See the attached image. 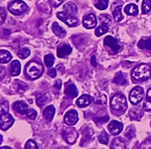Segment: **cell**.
<instances>
[{
	"label": "cell",
	"mask_w": 151,
	"mask_h": 149,
	"mask_svg": "<svg viewBox=\"0 0 151 149\" xmlns=\"http://www.w3.org/2000/svg\"><path fill=\"white\" fill-rule=\"evenodd\" d=\"M2 141H3V137H2V135H1V134H0V145H1Z\"/></svg>",
	"instance_id": "cell-52"
},
{
	"label": "cell",
	"mask_w": 151,
	"mask_h": 149,
	"mask_svg": "<svg viewBox=\"0 0 151 149\" xmlns=\"http://www.w3.org/2000/svg\"><path fill=\"white\" fill-rule=\"evenodd\" d=\"M0 149H11L9 146H2V147H0Z\"/></svg>",
	"instance_id": "cell-51"
},
{
	"label": "cell",
	"mask_w": 151,
	"mask_h": 149,
	"mask_svg": "<svg viewBox=\"0 0 151 149\" xmlns=\"http://www.w3.org/2000/svg\"><path fill=\"white\" fill-rule=\"evenodd\" d=\"M6 75V69L4 67H0V81H1Z\"/></svg>",
	"instance_id": "cell-48"
},
{
	"label": "cell",
	"mask_w": 151,
	"mask_h": 149,
	"mask_svg": "<svg viewBox=\"0 0 151 149\" xmlns=\"http://www.w3.org/2000/svg\"><path fill=\"white\" fill-rule=\"evenodd\" d=\"M96 25V17L94 14H89L83 18V26L86 28H93Z\"/></svg>",
	"instance_id": "cell-13"
},
{
	"label": "cell",
	"mask_w": 151,
	"mask_h": 149,
	"mask_svg": "<svg viewBox=\"0 0 151 149\" xmlns=\"http://www.w3.org/2000/svg\"><path fill=\"white\" fill-rule=\"evenodd\" d=\"M121 6H117L113 11V16H114V18L116 22H119L123 19V15H122V11H121Z\"/></svg>",
	"instance_id": "cell-28"
},
{
	"label": "cell",
	"mask_w": 151,
	"mask_h": 149,
	"mask_svg": "<svg viewBox=\"0 0 151 149\" xmlns=\"http://www.w3.org/2000/svg\"><path fill=\"white\" fill-rule=\"evenodd\" d=\"M151 76V68L147 64L137 66L132 71V78L137 81H147Z\"/></svg>",
	"instance_id": "cell-1"
},
{
	"label": "cell",
	"mask_w": 151,
	"mask_h": 149,
	"mask_svg": "<svg viewBox=\"0 0 151 149\" xmlns=\"http://www.w3.org/2000/svg\"><path fill=\"white\" fill-rule=\"evenodd\" d=\"M66 15L71 16V17H77L78 14V7L74 3L72 2H68L64 5V11Z\"/></svg>",
	"instance_id": "cell-12"
},
{
	"label": "cell",
	"mask_w": 151,
	"mask_h": 149,
	"mask_svg": "<svg viewBox=\"0 0 151 149\" xmlns=\"http://www.w3.org/2000/svg\"><path fill=\"white\" fill-rule=\"evenodd\" d=\"M99 140L101 144L103 145H107L109 141V136L107 134V133L106 131H102V133L100 134L99 137Z\"/></svg>",
	"instance_id": "cell-33"
},
{
	"label": "cell",
	"mask_w": 151,
	"mask_h": 149,
	"mask_svg": "<svg viewBox=\"0 0 151 149\" xmlns=\"http://www.w3.org/2000/svg\"><path fill=\"white\" fill-rule=\"evenodd\" d=\"M109 130L113 135H117L121 133L123 130V124L117 122V121H112L109 124Z\"/></svg>",
	"instance_id": "cell-11"
},
{
	"label": "cell",
	"mask_w": 151,
	"mask_h": 149,
	"mask_svg": "<svg viewBox=\"0 0 151 149\" xmlns=\"http://www.w3.org/2000/svg\"><path fill=\"white\" fill-rule=\"evenodd\" d=\"M6 17V13L5 11V9L0 7V24H2L4 22Z\"/></svg>",
	"instance_id": "cell-45"
},
{
	"label": "cell",
	"mask_w": 151,
	"mask_h": 149,
	"mask_svg": "<svg viewBox=\"0 0 151 149\" xmlns=\"http://www.w3.org/2000/svg\"><path fill=\"white\" fill-rule=\"evenodd\" d=\"M125 13L130 16H137L138 14V7L135 4H129L125 7Z\"/></svg>",
	"instance_id": "cell-23"
},
{
	"label": "cell",
	"mask_w": 151,
	"mask_h": 149,
	"mask_svg": "<svg viewBox=\"0 0 151 149\" xmlns=\"http://www.w3.org/2000/svg\"><path fill=\"white\" fill-rule=\"evenodd\" d=\"M104 44L107 47H109L115 53H116L118 50L121 49V46L118 44V42L116 41V39H114L111 36H107L104 39Z\"/></svg>",
	"instance_id": "cell-10"
},
{
	"label": "cell",
	"mask_w": 151,
	"mask_h": 149,
	"mask_svg": "<svg viewBox=\"0 0 151 149\" xmlns=\"http://www.w3.org/2000/svg\"><path fill=\"white\" fill-rule=\"evenodd\" d=\"M72 51V48L70 45L68 44H66L62 47H60L59 49H58V51H57V55L58 58H65L68 56Z\"/></svg>",
	"instance_id": "cell-16"
},
{
	"label": "cell",
	"mask_w": 151,
	"mask_h": 149,
	"mask_svg": "<svg viewBox=\"0 0 151 149\" xmlns=\"http://www.w3.org/2000/svg\"><path fill=\"white\" fill-rule=\"evenodd\" d=\"M21 71V64L18 60H13L10 65V73L12 76H17Z\"/></svg>",
	"instance_id": "cell-18"
},
{
	"label": "cell",
	"mask_w": 151,
	"mask_h": 149,
	"mask_svg": "<svg viewBox=\"0 0 151 149\" xmlns=\"http://www.w3.org/2000/svg\"><path fill=\"white\" fill-rule=\"evenodd\" d=\"M15 89L18 92H24L27 89V84H25L24 82L17 81L15 82Z\"/></svg>",
	"instance_id": "cell-31"
},
{
	"label": "cell",
	"mask_w": 151,
	"mask_h": 149,
	"mask_svg": "<svg viewBox=\"0 0 151 149\" xmlns=\"http://www.w3.org/2000/svg\"><path fill=\"white\" fill-rule=\"evenodd\" d=\"M57 17L62 20L63 22L66 23L68 27H77L78 25V18L77 17H71V16H68L64 12H58L57 14Z\"/></svg>",
	"instance_id": "cell-7"
},
{
	"label": "cell",
	"mask_w": 151,
	"mask_h": 149,
	"mask_svg": "<svg viewBox=\"0 0 151 149\" xmlns=\"http://www.w3.org/2000/svg\"><path fill=\"white\" fill-rule=\"evenodd\" d=\"M151 10V1L150 0H144L142 3V13L147 14Z\"/></svg>",
	"instance_id": "cell-35"
},
{
	"label": "cell",
	"mask_w": 151,
	"mask_h": 149,
	"mask_svg": "<svg viewBox=\"0 0 151 149\" xmlns=\"http://www.w3.org/2000/svg\"><path fill=\"white\" fill-rule=\"evenodd\" d=\"M43 73V66L37 61H30L26 66V75L31 79L36 80L39 78Z\"/></svg>",
	"instance_id": "cell-2"
},
{
	"label": "cell",
	"mask_w": 151,
	"mask_h": 149,
	"mask_svg": "<svg viewBox=\"0 0 151 149\" xmlns=\"http://www.w3.org/2000/svg\"><path fill=\"white\" fill-rule=\"evenodd\" d=\"M36 101H37V104L41 107V106L45 105L47 103V102L48 101V98L44 93H38V94H37Z\"/></svg>",
	"instance_id": "cell-26"
},
{
	"label": "cell",
	"mask_w": 151,
	"mask_h": 149,
	"mask_svg": "<svg viewBox=\"0 0 151 149\" xmlns=\"http://www.w3.org/2000/svg\"><path fill=\"white\" fill-rule=\"evenodd\" d=\"M140 149H151V136L147 137V139L141 144Z\"/></svg>",
	"instance_id": "cell-39"
},
{
	"label": "cell",
	"mask_w": 151,
	"mask_h": 149,
	"mask_svg": "<svg viewBox=\"0 0 151 149\" xmlns=\"http://www.w3.org/2000/svg\"><path fill=\"white\" fill-rule=\"evenodd\" d=\"M93 137V130H91L90 128H88L86 130V132H84V137L81 141V145H83L84 142L85 143H88Z\"/></svg>",
	"instance_id": "cell-30"
},
{
	"label": "cell",
	"mask_w": 151,
	"mask_h": 149,
	"mask_svg": "<svg viewBox=\"0 0 151 149\" xmlns=\"http://www.w3.org/2000/svg\"><path fill=\"white\" fill-rule=\"evenodd\" d=\"M13 124H14V118L10 113H6L0 114V129L1 130L6 131L12 126Z\"/></svg>",
	"instance_id": "cell-6"
},
{
	"label": "cell",
	"mask_w": 151,
	"mask_h": 149,
	"mask_svg": "<svg viewBox=\"0 0 151 149\" xmlns=\"http://www.w3.org/2000/svg\"><path fill=\"white\" fill-rule=\"evenodd\" d=\"M143 97H144L143 88L140 86H137L133 88L132 91L130 92V94H129V101H130L132 104L136 105V104H138L143 100Z\"/></svg>",
	"instance_id": "cell-5"
},
{
	"label": "cell",
	"mask_w": 151,
	"mask_h": 149,
	"mask_svg": "<svg viewBox=\"0 0 151 149\" xmlns=\"http://www.w3.org/2000/svg\"><path fill=\"white\" fill-rule=\"evenodd\" d=\"M58 149H68V147H65V146H61V147H58Z\"/></svg>",
	"instance_id": "cell-53"
},
{
	"label": "cell",
	"mask_w": 151,
	"mask_h": 149,
	"mask_svg": "<svg viewBox=\"0 0 151 149\" xmlns=\"http://www.w3.org/2000/svg\"><path fill=\"white\" fill-rule=\"evenodd\" d=\"M49 1L54 7H58L65 1V0H49Z\"/></svg>",
	"instance_id": "cell-46"
},
{
	"label": "cell",
	"mask_w": 151,
	"mask_h": 149,
	"mask_svg": "<svg viewBox=\"0 0 151 149\" xmlns=\"http://www.w3.org/2000/svg\"><path fill=\"white\" fill-rule=\"evenodd\" d=\"M64 121L68 125H74L78 121V112L76 110H70L68 111L64 116Z\"/></svg>",
	"instance_id": "cell-9"
},
{
	"label": "cell",
	"mask_w": 151,
	"mask_h": 149,
	"mask_svg": "<svg viewBox=\"0 0 151 149\" xmlns=\"http://www.w3.org/2000/svg\"><path fill=\"white\" fill-rule=\"evenodd\" d=\"M107 31H109V26L106 24H102L99 28H96V29L95 30V34L96 37H100L104 35L105 33H106Z\"/></svg>",
	"instance_id": "cell-29"
},
{
	"label": "cell",
	"mask_w": 151,
	"mask_h": 149,
	"mask_svg": "<svg viewBox=\"0 0 151 149\" xmlns=\"http://www.w3.org/2000/svg\"><path fill=\"white\" fill-rule=\"evenodd\" d=\"M12 60V55L10 54V52L7 50H0V62L3 63V64H6V63L9 62Z\"/></svg>",
	"instance_id": "cell-21"
},
{
	"label": "cell",
	"mask_w": 151,
	"mask_h": 149,
	"mask_svg": "<svg viewBox=\"0 0 151 149\" xmlns=\"http://www.w3.org/2000/svg\"><path fill=\"white\" fill-rule=\"evenodd\" d=\"M136 1H138V0H136Z\"/></svg>",
	"instance_id": "cell-54"
},
{
	"label": "cell",
	"mask_w": 151,
	"mask_h": 149,
	"mask_svg": "<svg viewBox=\"0 0 151 149\" xmlns=\"http://www.w3.org/2000/svg\"><path fill=\"white\" fill-rule=\"evenodd\" d=\"M25 149H38L37 148V145L34 140H28L25 145Z\"/></svg>",
	"instance_id": "cell-40"
},
{
	"label": "cell",
	"mask_w": 151,
	"mask_h": 149,
	"mask_svg": "<svg viewBox=\"0 0 151 149\" xmlns=\"http://www.w3.org/2000/svg\"><path fill=\"white\" fill-rule=\"evenodd\" d=\"M44 61H45V64L47 68H50L53 66L54 62H55V57H54L52 54H47L45 56L44 58Z\"/></svg>",
	"instance_id": "cell-32"
},
{
	"label": "cell",
	"mask_w": 151,
	"mask_h": 149,
	"mask_svg": "<svg viewBox=\"0 0 151 149\" xmlns=\"http://www.w3.org/2000/svg\"><path fill=\"white\" fill-rule=\"evenodd\" d=\"M26 115H27V117H28L29 119L34 120L37 117V112L35 110H33V109H28L27 113H26Z\"/></svg>",
	"instance_id": "cell-41"
},
{
	"label": "cell",
	"mask_w": 151,
	"mask_h": 149,
	"mask_svg": "<svg viewBox=\"0 0 151 149\" xmlns=\"http://www.w3.org/2000/svg\"><path fill=\"white\" fill-rule=\"evenodd\" d=\"M61 86H62V81H61V80H58L56 81V83H55V87L59 90V89H61Z\"/></svg>",
	"instance_id": "cell-49"
},
{
	"label": "cell",
	"mask_w": 151,
	"mask_h": 149,
	"mask_svg": "<svg viewBox=\"0 0 151 149\" xmlns=\"http://www.w3.org/2000/svg\"><path fill=\"white\" fill-rule=\"evenodd\" d=\"M65 93H66L67 95H68V96L72 97V98H75V97L78 96V92L77 87H76V85L68 84L66 87V89H65Z\"/></svg>",
	"instance_id": "cell-20"
},
{
	"label": "cell",
	"mask_w": 151,
	"mask_h": 149,
	"mask_svg": "<svg viewBox=\"0 0 151 149\" xmlns=\"http://www.w3.org/2000/svg\"><path fill=\"white\" fill-rule=\"evenodd\" d=\"M109 120V115L106 114L104 117H99V118H95V122L98 124H101L103 123H106Z\"/></svg>",
	"instance_id": "cell-44"
},
{
	"label": "cell",
	"mask_w": 151,
	"mask_h": 149,
	"mask_svg": "<svg viewBox=\"0 0 151 149\" xmlns=\"http://www.w3.org/2000/svg\"><path fill=\"white\" fill-rule=\"evenodd\" d=\"M52 30H53V32L56 34V36H58V37H59L61 39L66 37V34H67L66 30H65L63 28H61L59 26V24L57 23V22H55L52 25Z\"/></svg>",
	"instance_id": "cell-17"
},
{
	"label": "cell",
	"mask_w": 151,
	"mask_h": 149,
	"mask_svg": "<svg viewBox=\"0 0 151 149\" xmlns=\"http://www.w3.org/2000/svg\"><path fill=\"white\" fill-rule=\"evenodd\" d=\"M125 135H126L127 138H128V139H131V138L134 137V135H135V129L133 128L132 126H131V127H129V128L127 130Z\"/></svg>",
	"instance_id": "cell-42"
},
{
	"label": "cell",
	"mask_w": 151,
	"mask_h": 149,
	"mask_svg": "<svg viewBox=\"0 0 151 149\" xmlns=\"http://www.w3.org/2000/svg\"><path fill=\"white\" fill-rule=\"evenodd\" d=\"M93 100H94L93 97L90 96V95L84 94L77 100V105L79 106V107H81V108H83V107H86V106L89 105L93 102Z\"/></svg>",
	"instance_id": "cell-15"
},
{
	"label": "cell",
	"mask_w": 151,
	"mask_h": 149,
	"mask_svg": "<svg viewBox=\"0 0 151 149\" xmlns=\"http://www.w3.org/2000/svg\"><path fill=\"white\" fill-rule=\"evenodd\" d=\"M13 109L20 114H26L28 110V106H27V102L24 101H17V102H14Z\"/></svg>",
	"instance_id": "cell-14"
},
{
	"label": "cell",
	"mask_w": 151,
	"mask_h": 149,
	"mask_svg": "<svg viewBox=\"0 0 151 149\" xmlns=\"http://www.w3.org/2000/svg\"><path fill=\"white\" fill-rule=\"evenodd\" d=\"M143 108L147 112L151 111V88L148 89V91H147V97H146V100H145V102L143 105Z\"/></svg>",
	"instance_id": "cell-27"
},
{
	"label": "cell",
	"mask_w": 151,
	"mask_h": 149,
	"mask_svg": "<svg viewBox=\"0 0 151 149\" xmlns=\"http://www.w3.org/2000/svg\"><path fill=\"white\" fill-rule=\"evenodd\" d=\"M96 104H99V105H106V95L105 94H99L98 98H96Z\"/></svg>",
	"instance_id": "cell-37"
},
{
	"label": "cell",
	"mask_w": 151,
	"mask_h": 149,
	"mask_svg": "<svg viewBox=\"0 0 151 149\" xmlns=\"http://www.w3.org/2000/svg\"><path fill=\"white\" fill-rule=\"evenodd\" d=\"M137 45L140 49H146L151 50V38H142L138 41Z\"/></svg>",
	"instance_id": "cell-22"
},
{
	"label": "cell",
	"mask_w": 151,
	"mask_h": 149,
	"mask_svg": "<svg viewBox=\"0 0 151 149\" xmlns=\"http://www.w3.org/2000/svg\"><path fill=\"white\" fill-rule=\"evenodd\" d=\"M111 108L117 112H125L127 108V99L121 93H116L110 101Z\"/></svg>",
	"instance_id": "cell-3"
},
{
	"label": "cell",
	"mask_w": 151,
	"mask_h": 149,
	"mask_svg": "<svg viewBox=\"0 0 151 149\" xmlns=\"http://www.w3.org/2000/svg\"><path fill=\"white\" fill-rule=\"evenodd\" d=\"M63 137L68 144L72 145L77 141L78 137V134L74 128H68L63 131Z\"/></svg>",
	"instance_id": "cell-8"
},
{
	"label": "cell",
	"mask_w": 151,
	"mask_h": 149,
	"mask_svg": "<svg viewBox=\"0 0 151 149\" xmlns=\"http://www.w3.org/2000/svg\"><path fill=\"white\" fill-rule=\"evenodd\" d=\"M114 82L118 84V85H125V84H127V79L124 76L123 73L118 72V73L116 74V76L114 78Z\"/></svg>",
	"instance_id": "cell-25"
},
{
	"label": "cell",
	"mask_w": 151,
	"mask_h": 149,
	"mask_svg": "<svg viewBox=\"0 0 151 149\" xmlns=\"http://www.w3.org/2000/svg\"><path fill=\"white\" fill-rule=\"evenodd\" d=\"M48 75L50 76V77H52V78H55L56 76H57V70L56 69H50L49 71H48Z\"/></svg>",
	"instance_id": "cell-47"
},
{
	"label": "cell",
	"mask_w": 151,
	"mask_h": 149,
	"mask_svg": "<svg viewBox=\"0 0 151 149\" xmlns=\"http://www.w3.org/2000/svg\"><path fill=\"white\" fill-rule=\"evenodd\" d=\"M142 113L141 110H131L130 113H129V114H130V117L133 119H136V120H139V116H137V113Z\"/></svg>",
	"instance_id": "cell-43"
},
{
	"label": "cell",
	"mask_w": 151,
	"mask_h": 149,
	"mask_svg": "<svg viewBox=\"0 0 151 149\" xmlns=\"http://www.w3.org/2000/svg\"><path fill=\"white\" fill-rule=\"evenodd\" d=\"M90 62L93 67H96V57L95 56H92L91 57V60H90Z\"/></svg>",
	"instance_id": "cell-50"
},
{
	"label": "cell",
	"mask_w": 151,
	"mask_h": 149,
	"mask_svg": "<svg viewBox=\"0 0 151 149\" xmlns=\"http://www.w3.org/2000/svg\"><path fill=\"white\" fill-rule=\"evenodd\" d=\"M7 7L10 13L17 15V16L25 13L28 9L27 5L25 2H23L22 0H14V1L8 4Z\"/></svg>",
	"instance_id": "cell-4"
},
{
	"label": "cell",
	"mask_w": 151,
	"mask_h": 149,
	"mask_svg": "<svg viewBox=\"0 0 151 149\" xmlns=\"http://www.w3.org/2000/svg\"><path fill=\"white\" fill-rule=\"evenodd\" d=\"M30 55V50L27 48H22L20 49L19 51L17 52V56L21 59H26Z\"/></svg>",
	"instance_id": "cell-36"
},
{
	"label": "cell",
	"mask_w": 151,
	"mask_h": 149,
	"mask_svg": "<svg viewBox=\"0 0 151 149\" xmlns=\"http://www.w3.org/2000/svg\"><path fill=\"white\" fill-rule=\"evenodd\" d=\"M55 113H56L55 107H54L53 105H50V106H47V107L44 110L43 114H44L45 118L47 121H52V119L54 118V115H55Z\"/></svg>",
	"instance_id": "cell-19"
},
{
	"label": "cell",
	"mask_w": 151,
	"mask_h": 149,
	"mask_svg": "<svg viewBox=\"0 0 151 149\" xmlns=\"http://www.w3.org/2000/svg\"><path fill=\"white\" fill-rule=\"evenodd\" d=\"M110 149H127L125 143L119 139V138H116L112 141V144L110 145Z\"/></svg>",
	"instance_id": "cell-24"
},
{
	"label": "cell",
	"mask_w": 151,
	"mask_h": 149,
	"mask_svg": "<svg viewBox=\"0 0 151 149\" xmlns=\"http://www.w3.org/2000/svg\"><path fill=\"white\" fill-rule=\"evenodd\" d=\"M8 102L6 101H3L0 102V114L6 113L8 112Z\"/></svg>",
	"instance_id": "cell-38"
},
{
	"label": "cell",
	"mask_w": 151,
	"mask_h": 149,
	"mask_svg": "<svg viewBox=\"0 0 151 149\" xmlns=\"http://www.w3.org/2000/svg\"><path fill=\"white\" fill-rule=\"evenodd\" d=\"M107 6H109V0H99V1L95 4V7L99 10L106 9Z\"/></svg>",
	"instance_id": "cell-34"
}]
</instances>
